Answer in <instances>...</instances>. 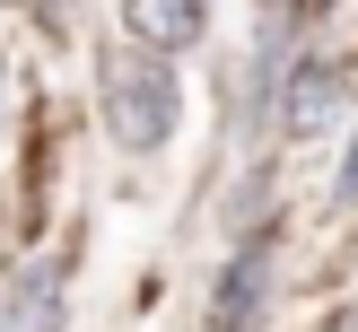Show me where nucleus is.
I'll list each match as a JSON object with an SVG mask.
<instances>
[{
  "label": "nucleus",
  "mask_w": 358,
  "mask_h": 332,
  "mask_svg": "<svg viewBox=\"0 0 358 332\" xmlns=\"http://www.w3.org/2000/svg\"><path fill=\"white\" fill-rule=\"evenodd\" d=\"M271 297H280V245H271V236H245L236 254H227V271H219L210 332H262Z\"/></svg>",
  "instance_id": "3"
},
{
  "label": "nucleus",
  "mask_w": 358,
  "mask_h": 332,
  "mask_svg": "<svg viewBox=\"0 0 358 332\" xmlns=\"http://www.w3.org/2000/svg\"><path fill=\"white\" fill-rule=\"evenodd\" d=\"M96 114H105V131H114V149L122 157H157L175 140V114H184V87H175V70L157 62V52H140V44H105V62H96Z\"/></svg>",
  "instance_id": "1"
},
{
  "label": "nucleus",
  "mask_w": 358,
  "mask_h": 332,
  "mask_svg": "<svg viewBox=\"0 0 358 332\" xmlns=\"http://www.w3.org/2000/svg\"><path fill=\"white\" fill-rule=\"evenodd\" d=\"M332 201L358 210V140H350V157H341V175H332Z\"/></svg>",
  "instance_id": "5"
},
{
  "label": "nucleus",
  "mask_w": 358,
  "mask_h": 332,
  "mask_svg": "<svg viewBox=\"0 0 358 332\" xmlns=\"http://www.w3.org/2000/svg\"><path fill=\"white\" fill-rule=\"evenodd\" d=\"M350 114V70L324 62V52H297L289 62V87H280V140H297V149H315V140H332V122Z\"/></svg>",
  "instance_id": "2"
},
{
  "label": "nucleus",
  "mask_w": 358,
  "mask_h": 332,
  "mask_svg": "<svg viewBox=\"0 0 358 332\" xmlns=\"http://www.w3.org/2000/svg\"><path fill=\"white\" fill-rule=\"evenodd\" d=\"M35 17H44V35H70V17H79V0H35Z\"/></svg>",
  "instance_id": "6"
},
{
  "label": "nucleus",
  "mask_w": 358,
  "mask_h": 332,
  "mask_svg": "<svg viewBox=\"0 0 358 332\" xmlns=\"http://www.w3.org/2000/svg\"><path fill=\"white\" fill-rule=\"evenodd\" d=\"M122 35L157 62H175L210 35V0H122Z\"/></svg>",
  "instance_id": "4"
},
{
  "label": "nucleus",
  "mask_w": 358,
  "mask_h": 332,
  "mask_svg": "<svg viewBox=\"0 0 358 332\" xmlns=\"http://www.w3.org/2000/svg\"><path fill=\"white\" fill-rule=\"evenodd\" d=\"M0 114H9V87H0Z\"/></svg>",
  "instance_id": "7"
}]
</instances>
